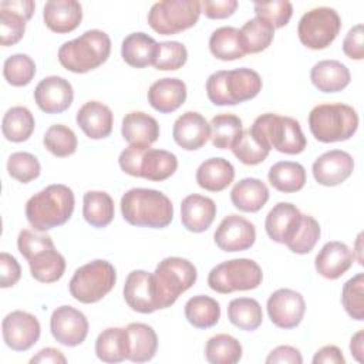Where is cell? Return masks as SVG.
I'll return each instance as SVG.
<instances>
[{
  "label": "cell",
  "mask_w": 364,
  "mask_h": 364,
  "mask_svg": "<svg viewBox=\"0 0 364 364\" xmlns=\"http://www.w3.org/2000/svg\"><path fill=\"white\" fill-rule=\"evenodd\" d=\"M74 192L63 183H53L34 193L26 203L28 223L40 232H46L68 222L74 212Z\"/></svg>",
  "instance_id": "1"
},
{
  "label": "cell",
  "mask_w": 364,
  "mask_h": 364,
  "mask_svg": "<svg viewBox=\"0 0 364 364\" xmlns=\"http://www.w3.org/2000/svg\"><path fill=\"white\" fill-rule=\"evenodd\" d=\"M122 218L132 226L162 229L173 219V205L161 191L132 188L121 198Z\"/></svg>",
  "instance_id": "2"
},
{
  "label": "cell",
  "mask_w": 364,
  "mask_h": 364,
  "mask_svg": "<svg viewBox=\"0 0 364 364\" xmlns=\"http://www.w3.org/2000/svg\"><path fill=\"white\" fill-rule=\"evenodd\" d=\"M262 90L257 71L246 67L220 70L206 80V95L213 105H236L255 98Z\"/></svg>",
  "instance_id": "3"
},
{
  "label": "cell",
  "mask_w": 364,
  "mask_h": 364,
  "mask_svg": "<svg viewBox=\"0 0 364 364\" xmlns=\"http://www.w3.org/2000/svg\"><path fill=\"white\" fill-rule=\"evenodd\" d=\"M111 53V38L102 30H88L58 48L60 64L75 74L88 73L104 64Z\"/></svg>",
  "instance_id": "4"
},
{
  "label": "cell",
  "mask_w": 364,
  "mask_h": 364,
  "mask_svg": "<svg viewBox=\"0 0 364 364\" xmlns=\"http://www.w3.org/2000/svg\"><path fill=\"white\" fill-rule=\"evenodd\" d=\"M311 135L324 144L350 139L358 128V114L347 104H318L309 114Z\"/></svg>",
  "instance_id": "5"
},
{
  "label": "cell",
  "mask_w": 364,
  "mask_h": 364,
  "mask_svg": "<svg viewBox=\"0 0 364 364\" xmlns=\"http://www.w3.org/2000/svg\"><path fill=\"white\" fill-rule=\"evenodd\" d=\"M250 131L270 149L273 148L282 154L297 155L307 145L300 122L287 115L262 114L253 121Z\"/></svg>",
  "instance_id": "6"
},
{
  "label": "cell",
  "mask_w": 364,
  "mask_h": 364,
  "mask_svg": "<svg viewBox=\"0 0 364 364\" xmlns=\"http://www.w3.org/2000/svg\"><path fill=\"white\" fill-rule=\"evenodd\" d=\"M119 168L136 178L161 182L171 178L178 169V158L166 149L128 145L118 158Z\"/></svg>",
  "instance_id": "7"
},
{
  "label": "cell",
  "mask_w": 364,
  "mask_h": 364,
  "mask_svg": "<svg viewBox=\"0 0 364 364\" xmlns=\"http://www.w3.org/2000/svg\"><path fill=\"white\" fill-rule=\"evenodd\" d=\"M115 282V267L107 260L97 259L74 272L68 289L77 301L91 304L104 299L114 289Z\"/></svg>",
  "instance_id": "8"
},
{
  "label": "cell",
  "mask_w": 364,
  "mask_h": 364,
  "mask_svg": "<svg viewBox=\"0 0 364 364\" xmlns=\"http://www.w3.org/2000/svg\"><path fill=\"white\" fill-rule=\"evenodd\" d=\"M152 274L161 310L171 307L182 293L195 284L198 279V270L193 263L176 256L161 260Z\"/></svg>",
  "instance_id": "9"
},
{
  "label": "cell",
  "mask_w": 364,
  "mask_h": 364,
  "mask_svg": "<svg viewBox=\"0 0 364 364\" xmlns=\"http://www.w3.org/2000/svg\"><path fill=\"white\" fill-rule=\"evenodd\" d=\"M263 280L262 267L252 259L240 257L216 264L208 274L209 287L220 294L253 290Z\"/></svg>",
  "instance_id": "10"
},
{
  "label": "cell",
  "mask_w": 364,
  "mask_h": 364,
  "mask_svg": "<svg viewBox=\"0 0 364 364\" xmlns=\"http://www.w3.org/2000/svg\"><path fill=\"white\" fill-rule=\"evenodd\" d=\"M202 13L198 0H162L148 11V24L162 36L178 34L193 27Z\"/></svg>",
  "instance_id": "11"
},
{
  "label": "cell",
  "mask_w": 364,
  "mask_h": 364,
  "mask_svg": "<svg viewBox=\"0 0 364 364\" xmlns=\"http://www.w3.org/2000/svg\"><path fill=\"white\" fill-rule=\"evenodd\" d=\"M341 30V18L331 7H316L304 13L297 26L300 43L311 50L327 48Z\"/></svg>",
  "instance_id": "12"
},
{
  "label": "cell",
  "mask_w": 364,
  "mask_h": 364,
  "mask_svg": "<svg viewBox=\"0 0 364 364\" xmlns=\"http://www.w3.org/2000/svg\"><path fill=\"white\" fill-rule=\"evenodd\" d=\"M1 334L6 346L14 351H27L40 338L41 327L36 316L14 310L1 321Z\"/></svg>",
  "instance_id": "13"
},
{
  "label": "cell",
  "mask_w": 364,
  "mask_h": 364,
  "mask_svg": "<svg viewBox=\"0 0 364 364\" xmlns=\"http://www.w3.org/2000/svg\"><path fill=\"white\" fill-rule=\"evenodd\" d=\"M270 321L284 330L297 327L306 313L303 296L291 289H279L270 294L266 303Z\"/></svg>",
  "instance_id": "14"
},
{
  "label": "cell",
  "mask_w": 364,
  "mask_h": 364,
  "mask_svg": "<svg viewBox=\"0 0 364 364\" xmlns=\"http://www.w3.org/2000/svg\"><path fill=\"white\" fill-rule=\"evenodd\" d=\"M124 299L136 313L149 314L161 310L154 274L146 270H132L124 284Z\"/></svg>",
  "instance_id": "15"
},
{
  "label": "cell",
  "mask_w": 364,
  "mask_h": 364,
  "mask_svg": "<svg viewBox=\"0 0 364 364\" xmlns=\"http://www.w3.org/2000/svg\"><path fill=\"white\" fill-rule=\"evenodd\" d=\"M50 330L60 344L75 347L87 338L88 320L82 311L73 306H60L51 314Z\"/></svg>",
  "instance_id": "16"
},
{
  "label": "cell",
  "mask_w": 364,
  "mask_h": 364,
  "mask_svg": "<svg viewBox=\"0 0 364 364\" xmlns=\"http://www.w3.org/2000/svg\"><path fill=\"white\" fill-rule=\"evenodd\" d=\"M216 246L223 252H243L256 240L255 225L239 215H229L222 219L213 235Z\"/></svg>",
  "instance_id": "17"
},
{
  "label": "cell",
  "mask_w": 364,
  "mask_h": 364,
  "mask_svg": "<svg viewBox=\"0 0 364 364\" xmlns=\"http://www.w3.org/2000/svg\"><path fill=\"white\" fill-rule=\"evenodd\" d=\"M74 100V90L68 80L50 75L43 78L34 88V101L46 114H60L70 108Z\"/></svg>",
  "instance_id": "18"
},
{
  "label": "cell",
  "mask_w": 364,
  "mask_h": 364,
  "mask_svg": "<svg viewBox=\"0 0 364 364\" xmlns=\"http://www.w3.org/2000/svg\"><path fill=\"white\" fill-rule=\"evenodd\" d=\"M311 171L317 183L323 186H337L351 176L354 159L346 151L331 149L313 162Z\"/></svg>",
  "instance_id": "19"
},
{
  "label": "cell",
  "mask_w": 364,
  "mask_h": 364,
  "mask_svg": "<svg viewBox=\"0 0 364 364\" xmlns=\"http://www.w3.org/2000/svg\"><path fill=\"white\" fill-rule=\"evenodd\" d=\"M303 220V213L290 202L276 203L267 213L264 229L267 236L277 243L289 245L296 236Z\"/></svg>",
  "instance_id": "20"
},
{
  "label": "cell",
  "mask_w": 364,
  "mask_h": 364,
  "mask_svg": "<svg viewBox=\"0 0 364 364\" xmlns=\"http://www.w3.org/2000/svg\"><path fill=\"white\" fill-rule=\"evenodd\" d=\"M173 141L186 151L202 148L210 138V125L196 111H186L176 118L172 128Z\"/></svg>",
  "instance_id": "21"
},
{
  "label": "cell",
  "mask_w": 364,
  "mask_h": 364,
  "mask_svg": "<svg viewBox=\"0 0 364 364\" xmlns=\"http://www.w3.org/2000/svg\"><path fill=\"white\" fill-rule=\"evenodd\" d=\"M354 252L343 242H327L316 256L314 266L320 276L328 280L341 277L353 264Z\"/></svg>",
  "instance_id": "22"
},
{
  "label": "cell",
  "mask_w": 364,
  "mask_h": 364,
  "mask_svg": "<svg viewBox=\"0 0 364 364\" xmlns=\"http://www.w3.org/2000/svg\"><path fill=\"white\" fill-rule=\"evenodd\" d=\"M216 216V205L213 199L191 193L181 203V222L183 228L193 233H202L210 228Z\"/></svg>",
  "instance_id": "23"
},
{
  "label": "cell",
  "mask_w": 364,
  "mask_h": 364,
  "mask_svg": "<svg viewBox=\"0 0 364 364\" xmlns=\"http://www.w3.org/2000/svg\"><path fill=\"white\" fill-rule=\"evenodd\" d=\"M75 119L82 132L91 139H104L112 132V111L100 101L85 102L77 111Z\"/></svg>",
  "instance_id": "24"
},
{
  "label": "cell",
  "mask_w": 364,
  "mask_h": 364,
  "mask_svg": "<svg viewBox=\"0 0 364 364\" xmlns=\"http://www.w3.org/2000/svg\"><path fill=\"white\" fill-rule=\"evenodd\" d=\"M43 18L51 31L65 34L80 26L82 7L77 0H50L44 4Z\"/></svg>",
  "instance_id": "25"
},
{
  "label": "cell",
  "mask_w": 364,
  "mask_h": 364,
  "mask_svg": "<svg viewBox=\"0 0 364 364\" xmlns=\"http://www.w3.org/2000/svg\"><path fill=\"white\" fill-rule=\"evenodd\" d=\"M146 98L155 111L173 112L186 101V84L179 78L156 80L149 87Z\"/></svg>",
  "instance_id": "26"
},
{
  "label": "cell",
  "mask_w": 364,
  "mask_h": 364,
  "mask_svg": "<svg viewBox=\"0 0 364 364\" xmlns=\"http://www.w3.org/2000/svg\"><path fill=\"white\" fill-rule=\"evenodd\" d=\"M121 134L129 145L151 146L159 136V124L146 112L131 111L122 118Z\"/></svg>",
  "instance_id": "27"
},
{
  "label": "cell",
  "mask_w": 364,
  "mask_h": 364,
  "mask_svg": "<svg viewBox=\"0 0 364 364\" xmlns=\"http://www.w3.org/2000/svg\"><path fill=\"white\" fill-rule=\"evenodd\" d=\"M310 80L321 92H338L350 84L351 74L341 61L321 60L313 65Z\"/></svg>",
  "instance_id": "28"
},
{
  "label": "cell",
  "mask_w": 364,
  "mask_h": 364,
  "mask_svg": "<svg viewBox=\"0 0 364 364\" xmlns=\"http://www.w3.org/2000/svg\"><path fill=\"white\" fill-rule=\"evenodd\" d=\"M158 44L159 43H156L151 36L142 31L131 33L121 44L122 60L134 68L152 65L158 53Z\"/></svg>",
  "instance_id": "29"
},
{
  "label": "cell",
  "mask_w": 364,
  "mask_h": 364,
  "mask_svg": "<svg viewBox=\"0 0 364 364\" xmlns=\"http://www.w3.org/2000/svg\"><path fill=\"white\" fill-rule=\"evenodd\" d=\"M233 206L242 212H259L269 200L266 183L257 178H243L230 191Z\"/></svg>",
  "instance_id": "30"
},
{
  "label": "cell",
  "mask_w": 364,
  "mask_h": 364,
  "mask_svg": "<svg viewBox=\"0 0 364 364\" xmlns=\"http://www.w3.org/2000/svg\"><path fill=\"white\" fill-rule=\"evenodd\" d=\"M195 178L202 189L220 192L233 182L235 168L225 158H209L198 166Z\"/></svg>",
  "instance_id": "31"
},
{
  "label": "cell",
  "mask_w": 364,
  "mask_h": 364,
  "mask_svg": "<svg viewBox=\"0 0 364 364\" xmlns=\"http://www.w3.org/2000/svg\"><path fill=\"white\" fill-rule=\"evenodd\" d=\"M95 354L104 363H121L129 355V337L127 327H108L95 340Z\"/></svg>",
  "instance_id": "32"
},
{
  "label": "cell",
  "mask_w": 364,
  "mask_h": 364,
  "mask_svg": "<svg viewBox=\"0 0 364 364\" xmlns=\"http://www.w3.org/2000/svg\"><path fill=\"white\" fill-rule=\"evenodd\" d=\"M129 337V355L132 363H145L155 357L158 348V336L155 330L145 323H129L127 326Z\"/></svg>",
  "instance_id": "33"
},
{
  "label": "cell",
  "mask_w": 364,
  "mask_h": 364,
  "mask_svg": "<svg viewBox=\"0 0 364 364\" xmlns=\"http://www.w3.org/2000/svg\"><path fill=\"white\" fill-rule=\"evenodd\" d=\"M267 178L276 191L293 193L306 185V169L299 162L280 161L270 166Z\"/></svg>",
  "instance_id": "34"
},
{
  "label": "cell",
  "mask_w": 364,
  "mask_h": 364,
  "mask_svg": "<svg viewBox=\"0 0 364 364\" xmlns=\"http://www.w3.org/2000/svg\"><path fill=\"white\" fill-rule=\"evenodd\" d=\"M115 215L114 200L104 191H88L82 198V216L92 228L108 226Z\"/></svg>",
  "instance_id": "35"
},
{
  "label": "cell",
  "mask_w": 364,
  "mask_h": 364,
  "mask_svg": "<svg viewBox=\"0 0 364 364\" xmlns=\"http://www.w3.org/2000/svg\"><path fill=\"white\" fill-rule=\"evenodd\" d=\"M209 50L222 61H233L246 55L239 28L230 26L219 27L210 34Z\"/></svg>",
  "instance_id": "36"
},
{
  "label": "cell",
  "mask_w": 364,
  "mask_h": 364,
  "mask_svg": "<svg viewBox=\"0 0 364 364\" xmlns=\"http://www.w3.org/2000/svg\"><path fill=\"white\" fill-rule=\"evenodd\" d=\"M31 276L40 283H54L60 280L65 272V259L55 250L50 247L38 252L28 260Z\"/></svg>",
  "instance_id": "37"
},
{
  "label": "cell",
  "mask_w": 364,
  "mask_h": 364,
  "mask_svg": "<svg viewBox=\"0 0 364 364\" xmlns=\"http://www.w3.org/2000/svg\"><path fill=\"white\" fill-rule=\"evenodd\" d=\"M185 317L196 328H210L220 318V304L209 296H193L185 303Z\"/></svg>",
  "instance_id": "38"
},
{
  "label": "cell",
  "mask_w": 364,
  "mask_h": 364,
  "mask_svg": "<svg viewBox=\"0 0 364 364\" xmlns=\"http://www.w3.org/2000/svg\"><path fill=\"white\" fill-rule=\"evenodd\" d=\"M34 127L36 122L31 111L21 105L9 108L1 121L3 136L11 142L27 141L31 136Z\"/></svg>",
  "instance_id": "39"
},
{
  "label": "cell",
  "mask_w": 364,
  "mask_h": 364,
  "mask_svg": "<svg viewBox=\"0 0 364 364\" xmlns=\"http://www.w3.org/2000/svg\"><path fill=\"white\" fill-rule=\"evenodd\" d=\"M229 321L245 331H253L263 321V311L257 300L252 297H237L228 304Z\"/></svg>",
  "instance_id": "40"
},
{
  "label": "cell",
  "mask_w": 364,
  "mask_h": 364,
  "mask_svg": "<svg viewBox=\"0 0 364 364\" xmlns=\"http://www.w3.org/2000/svg\"><path fill=\"white\" fill-rule=\"evenodd\" d=\"M239 31L246 54H256L266 50L274 37V27L262 17L247 20Z\"/></svg>",
  "instance_id": "41"
},
{
  "label": "cell",
  "mask_w": 364,
  "mask_h": 364,
  "mask_svg": "<svg viewBox=\"0 0 364 364\" xmlns=\"http://www.w3.org/2000/svg\"><path fill=\"white\" fill-rule=\"evenodd\" d=\"M242 344L230 334H216L206 341L205 357L210 364H236L242 358Z\"/></svg>",
  "instance_id": "42"
},
{
  "label": "cell",
  "mask_w": 364,
  "mask_h": 364,
  "mask_svg": "<svg viewBox=\"0 0 364 364\" xmlns=\"http://www.w3.org/2000/svg\"><path fill=\"white\" fill-rule=\"evenodd\" d=\"M212 145L219 149H232L243 131L242 119L235 114H219L210 121Z\"/></svg>",
  "instance_id": "43"
},
{
  "label": "cell",
  "mask_w": 364,
  "mask_h": 364,
  "mask_svg": "<svg viewBox=\"0 0 364 364\" xmlns=\"http://www.w3.org/2000/svg\"><path fill=\"white\" fill-rule=\"evenodd\" d=\"M232 152L242 164L257 165L267 158L270 148L266 144H263L259 138H256L250 128H247L242 131L240 136L233 144Z\"/></svg>",
  "instance_id": "44"
},
{
  "label": "cell",
  "mask_w": 364,
  "mask_h": 364,
  "mask_svg": "<svg viewBox=\"0 0 364 364\" xmlns=\"http://www.w3.org/2000/svg\"><path fill=\"white\" fill-rule=\"evenodd\" d=\"M43 144L46 149L54 156L64 158L73 155L77 151L78 141L71 128L63 124H54L46 131Z\"/></svg>",
  "instance_id": "45"
},
{
  "label": "cell",
  "mask_w": 364,
  "mask_h": 364,
  "mask_svg": "<svg viewBox=\"0 0 364 364\" xmlns=\"http://www.w3.org/2000/svg\"><path fill=\"white\" fill-rule=\"evenodd\" d=\"M4 80L13 87H24L36 75V63L27 54H13L3 64Z\"/></svg>",
  "instance_id": "46"
},
{
  "label": "cell",
  "mask_w": 364,
  "mask_h": 364,
  "mask_svg": "<svg viewBox=\"0 0 364 364\" xmlns=\"http://www.w3.org/2000/svg\"><path fill=\"white\" fill-rule=\"evenodd\" d=\"M341 303L346 313L357 320H364V274L357 273L348 279L341 290Z\"/></svg>",
  "instance_id": "47"
},
{
  "label": "cell",
  "mask_w": 364,
  "mask_h": 364,
  "mask_svg": "<svg viewBox=\"0 0 364 364\" xmlns=\"http://www.w3.org/2000/svg\"><path fill=\"white\" fill-rule=\"evenodd\" d=\"M7 172L13 179L28 183L40 176L41 165L37 156L30 152H14L9 156Z\"/></svg>",
  "instance_id": "48"
},
{
  "label": "cell",
  "mask_w": 364,
  "mask_h": 364,
  "mask_svg": "<svg viewBox=\"0 0 364 364\" xmlns=\"http://www.w3.org/2000/svg\"><path fill=\"white\" fill-rule=\"evenodd\" d=\"M188 60V50L179 41H162L158 44V53L154 67L161 71H173L185 65Z\"/></svg>",
  "instance_id": "49"
},
{
  "label": "cell",
  "mask_w": 364,
  "mask_h": 364,
  "mask_svg": "<svg viewBox=\"0 0 364 364\" xmlns=\"http://www.w3.org/2000/svg\"><path fill=\"white\" fill-rule=\"evenodd\" d=\"M320 225L318 222L310 216V215H304L303 213V220L301 225L296 233V236L293 237V240L287 245V247L297 255H306L310 253L316 243L320 239Z\"/></svg>",
  "instance_id": "50"
},
{
  "label": "cell",
  "mask_w": 364,
  "mask_h": 364,
  "mask_svg": "<svg viewBox=\"0 0 364 364\" xmlns=\"http://www.w3.org/2000/svg\"><path fill=\"white\" fill-rule=\"evenodd\" d=\"M256 17H262L269 21L274 28L284 27L293 14V6L289 0H273L255 3Z\"/></svg>",
  "instance_id": "51"
},
{
  "label": "cell",
  "mask_w": 364,
  "mask_h": 364,
  "mask_svg": "<svg viewBox=\"0 0 364 364\" xmlns=\"http://www.w3.org/2000/svg\"><path fill=\"white\" fill-rule=\"evenodd\" d=\"M26 18L16 11L0 9V43L1 46H14L26 31Z\"/></svg>",
  "instance_id": "52"
},
{
  "label": "cell",
  "mask_w": 364,
  "mask_h": 364,
  "mask_svg": "<svg viewBox=\"0 0 364 364\" xmlns=\"http://www.w3.org/2000/svg\"><path fill=\"white\" fill-rule=\"evenodd\" d=\"M17 247L21 256L28 262L38 252L54 247V242L47 233L36 229H23L17 237Z\"/></svg>",
  "instance_id": "53"
},
{
  "label": "cell",
  "mask_w": 364,
  "mask_h": 364,
  "mask_svg": "<svg viewBox=\"0 0 364 364\" xmlns=\"http://www.w3.org/2000/svg\"><path fill=\"white\" fill-rule=\"evenodd\" d=\"M343 53L351 60L364 58V27L361 23L348 30L343 40Z\"/></svg>",
  "instance_id": "54"
},
{
  "label": "cell",
  "mask_w": 364,
  "mask_h": 364,
  "mask_svg": "<svg viewBox=\"0 0 364 364\" xmlns=\"http://www.w3.org/2000/svg\"><path fill=\"white\" fill-rule=\"evenodd\" d=\"M21 276V267L14 256L1 252L0 253V286L3 289L13 287Z\"/></svg>",
  "instance_id": "55"
},
{
  "label": "cell",
  "mask_w": 364,
  "mask_h": 364,
  "mask_svg": "<svg viewBox=\"0 0 364 364\" xmlns=\"http://www.w3.org/2000/svg\"><path fill=\"white\" fill-rule=\"evenodd\" d=\"M200 9L208 18L220 20V18H228L235 13V10L237 9V1L236 0H203L200 3Z\"/></svg>",
  "instance_id": "56"
},
{
  "label": "cell",
  "mask_w": 364,
  "mask_h": 364,
  "mask_svg": "<svg viewBox=\"0 0 364 364\" xmlns=\"http://www.w3.org/2000/svg\"><path fill=\"white\" fill-rule=\"evenodd\" d=\"M266 363L267 364H301L303 357L296 347L279 346L269 353Z\"/></svg>",
  "instance_id": "57"
},
{
  "label": "cell",
  "mask_w": 364,
  "mask_h": 364,
  "mask_svg": "<svg viewBox=\"0 0 364 364\" xmlns=\"http://www.w3.org/2000/svg\"><path fill=\"white\" fill-rule=\"evenodd\" d=\"M346 358L337 346H324L316 351L313 364H344Z\"/></svg>",
  "instance_id": "58"
},
{
  "label": "cell",
  "mask_w": 364,
  "mask_h": 364,
  "mask_svg": "<svg viewBox=\"0 0 364 364\" xmlns=\"http://www.w3.org/2000/svg\"><path fill=\"white\" fill-rule=\"evenodd\" d=\"M0 9L16 11L20 16H23L26 20H30L34 13L36 3L33 0H6L0 3Z\"/></svg>",
  "instance_id": "59"
},
{
  "label": "cell",
  "mask_w": 364,
  "mask_h": 364,
  "mask_svg": "<svg viewBox=\"0 0 364 364\" xmlns=\"http://www.w3.org/2000/svg\"><path fill=\"white\" fill-rule=\"evenodd\" d=\"M30 363L34 364V363H41V364H47V363H51V364H65L67 363V358L65 355L57 350V348H53V347H46L43 350H40L36 355H33L30 358Z\"/></svg>",
  "instance_id": "60"
},
{
  "label": "cell",
  "mask_w": 364,
  "mask_h": 364,
  "mask_svg": "<svg viewBox=\"0 0 364 364\" xmlns=\"http://www.w3.org/2000/svg\"><path fill=\"white\" fill-rule=\"evenodd\" d=\"M350 351L351 355L358 361H364V330H358L350 341Z\"/></svg>",
  "instance_id": "61"
}]
</instances>
